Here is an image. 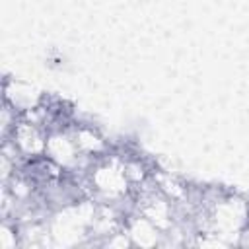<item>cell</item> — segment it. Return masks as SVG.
<instances>
[{
    "label": "cell",
    "mask_w": 249,
    "mask_h": 249,
    "mask_svg": "<svg viewBox=\"0 0 249 249\" xmlns=\"http://www.w3.org/2000/svg\"><path fill=\"white\" fill-rule=\"evenodd\" d=\"M47 136H49V130H47V128L19 119V121L16 123V126L12 128L10 136H6V138H12L14 144L19 148L21 156H23L25 160H31V158H41V156H45V150H47Z\"/></svg>",
    "instance_id": "1"
},
{
    "label": "cell",
    "mask_w": 249,
    "mask_h": 249,
    "mask_svg": "<svg viewBox=\"0 0 249 249\" xmlns=\"http://www.w3.org/2000/svg\"><path fill=\"white\" fill-rule=\"evenodd\" d=\"M247 226H249V216H247Z\"/></svg>",
    "instance_id": "2"
}]
</instances>
